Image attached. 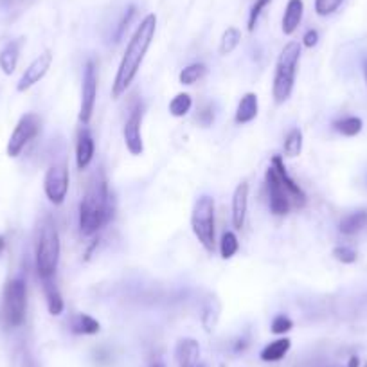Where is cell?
Wrapping results in <instances>:
<instances>
[{
    "label": "cell",
    "instance_id": "6da1fadb",
    "mask_svg": "<svg viewBox=\"0 0 367 367\" xmlns=\"http://www.w3.org/2000/svg\"><path fill=\"white\" fill-rule=\"evenodd\" d=\"M155 31H157V16L153 13H150V15H146L141 20L139 28L132 35V38H130V42L126 45V50H124L123 58H121L119 69H117L112 83L114 99H119L126 92L128 87L133 83L144 58H146L148 49H150L151 42H153Z\"/></svg>",
    "mask_w": 367,
    "mask_h": 367
},
{
    "label": "cell",
    "instance_id": "7a4b0ae2",
    "mask_svg": "<svg viewBox=\"0 0 367 367\" xmlns=\"http://www.w3.org/2000/svg\"><path fill=\"white\" fill-rule=\"evenodd\" d=\"M114 217L112 198L103 173L96 175L87 187L80 204V231L83 236H94Z\"/></svg>",
    "mask_w": 367,
    "mask_h": 367
},
{
    "label": "cell",
    "instance_id": "3957f363",
    "mask_svg": "<svg viewBox=\"0 0 367 367\" xmlns=\"http://www.w3.org/2000/svg\"><path fill=\"white\" fill-rule=\"evenodd\" d=\"M60 256H62V243H60L58 229L53 218L45 217L40 225L35 251L36 272L40 279L55 278L60 265Z\"/></svg>",
    "mask_w": 367,
    "mask_h": 367
},
{
    "label": "cell",
    "instance_id": "277c9868",
    "mask_svg": "<svg viewBox=\"0 0 367 367\" xmlns=\"http://www.w3.org/2000/svg\"><path fill=\"white\" fill-rule=\"evenodd\" d=\"M299 60H301V43L299 42H288L279 53L274 82H272V97H274L275 104L286 103L288 97L292 96Z\"/></svg>",
    "mask_w": 367,
    "mask_h": 367
},
{
    "label": "cell",
    "instance_id": "5b68a950",
    "mask_svg": "<svg viewBox=\"0 0 367 367\" xmlns=\"http://www.w3.org/2000/svg\"><path fill=\"white\" fill-rule=\"evenodd\" d=\"M28 313V285L22 278L11 279L4 286L0 305V324L6 329H15L26 322Z\"/></svg>",
    "mask_w": 367,
    "mask_h": 367
},
{
    "label": "cell",
    "instance_id": "8992f818",
    "mask_svg": "<svg viewBox=\"0 0 367 367\" xmlns=\"http://www.w3.org/2000/svg\"><path fill=\"white\" fill-rule=\"evenodd\" d=\"M191 229L197 236L198 243L207 252L217 247V220H214V198L202 195L193 205L191 213Z\"/></svg>",
    "mask_w": 367,
    "mask_h": 367
},
{
    "label": "cell",
    "instance_id": "52a82bcc",
    "mask_svg": "<svg viewBox=\"0 0 367 367\" xmlns=\"http://www.w3.org/2000/svg\"><path fill=\"white\" fill-rule=\"evenodd\" d=\"M42 130V119L36 114L29 112L26 116L20 117V121L16 123L15 130H13L11 137L8 141V155L11 159H16L20 153L23 151V148L28 146L33 139L40 133Z\"/></svg>",
    "mask_w": 367,
    "mask_h": 367
},
{
    "label": "cell",
    "instance_id": "ba28073f",
    "mask_svg": "<svg viewBox=\"0 0 367 367\" xmlns=\"http://www.w3.org/2000/svg\"><path fill=\"white\" fill-rule=\"evenodd\" d=\"M70 177L65 163H55L43 177V193L53 205H62L69 193Z\"/></svg>",
    "mask_w": 367,
    "mask_h": 367
},
{
    "label": "cell",
    "instance_id": "9c48e42d",
    "mask_svg": "<svg viewBox=\"0 0 367 367\" xmlns=\"http://www.w3.org/2000/svg\"><path fill=\"white\" fill-rule=\"evenodd\" d=\"M97 99V69L94 60H89L83 70V85H82V104H80V123L87 124L92 119L94 109Z\"/></svg>",
    "mask_w": 367,
    "mask_h": 367
},
{
    "label": "cell",
    "instance_id": "30bf717a",
    "mask_svg": "<svg viewBox=\"0 0 367 367\" xmlns=\"http://www.w3.org/2000/svg\"><path fill=\"white\" fill-rule=\"evenodd\" d=\"M265 182H267L268 190V205H270V211L275 217H285V214L290 213L292 209V198L290 195L286 193V190L283 187L281 180H279L278 173L272 166H268L267 173H265Z\"/></svg>",
    "mask_w": 367,
    "mask_h": 367
},
{
    "label": "cell",
    "instance_id": "8fae6325",
    "mask_svg": "<svg viewBox=\"0 0 367 367\" xmlns=\"http://www.w3.org/2000/svg\"><path fill=\"white\" fill-rule=\"evenodd\" d=\"M141 126H143V104L137 103L132 109L128 119L124 121L123 126V139L126 144V150L132 155L139 157L144 151V141H143V132H141Z\"/></svg>",
    "mask_w": 367,
    "mask_h": 367
},
{
    "label": "cell",
    "instance_id": "7c38bea8",
    "mask_svg": "<svg viewBox=\"0 0 367 367\" xmlns=\"http://www.w3.org/2000/svg\"><path fill=\"white\" fill-rule=\"evenodd\" d=\"M50 63H53V55H50L49 50L43 53V55H40L38 58L33 60V62L29 63L28 69L23 70L18 83H16V90H18V92H28L31 87H35L36 83L42 82L43 77H45V74L49 72Z\"/></svg>",
    "mask_w": 367,
    "mask_h": 367
},
{
    "label": "cell",
    "instance_id": "4fadbf2b",
    "mask_svg": "<svg viewBox=\"0 0 367 367\" xmlns=\"http://www.w3.org/2000/svg\"><path fill=\"white\" fill-rule=\"evenodd\" d=\"M270 166L274 168L275 173H278L279 180H281V184H283V187L286 190V193L290 195L292 204H294L295 207H305V205H306V193L302 191V187L299 186L297 182H295L294 178L288 175V171H286V168H285V160H283L281 155H274V157H272Z\"/></svg>",
    "mask_w": 367,
    "mask_h": 367
},
{
    "label": "cell",
    "instance_id": "5bb4252c",
    "mask_svg": "<svg viewBox=\"0 0 367 367\" xmlns=\"http://www.w3.org/2000/svg\"><path fill=\"white\" fill-rule=\"evenodd\" d=\"M232 225H234L236 231H241L247 220V211H248V184L247 182H241L238 184L232 195Z\"/></svg>",
    "mask_w": 367,
    "mask_h": 367
},
{
    "label": "cell",
    "instance_id": "9a60e30c",
    "mask_svg": "<svg viewBox=\"0 0 367 367\" xmlns=\"http://www.w3.org/2000/svg\"><path fill=\"white\" fill-rule=\"evenodd\" d=\"M94 153H96V144H94L92 133L89 132V128H82L77 133L76 143V166L77 170H87L90 163L94 160Z\"/></svg>",
    "mask_w": 367,
    "mask_h": 367
},
{
    "label": "cell",
    "instance_id": "2e32d148",
    "mask_svg": "<svg viewBox=\"0 0 367 367\" xmlns=\"http://www.w3.org/2000/svg\"><path fill=\"white\" fill-rule=\"evenodd\" d=\"M302 15H305V2L302 0H288L281 20V29L286 36H292L297 31V28L301 26Z\"/></svg>",
    "mask_w": 367,
    "mask_h": 367
},
{
    "label": "cell",
    "instance_id": "e0dca14e",
    "mask_svg": "<svg viewBox=\"0 0 367 367\" xmlns=\"http://www.w3.org/2000/svg\"><path fill=\"white\" fill-rule=\"evenodd\" d=\"M259 112V101L258 94L247 92L241 96L240 103H238V109H236L234 121L236 124H248L258 117Z\"/></svg>",
    "mask_w": 367,
    "mask_h": 367
},
{
    "label": "cell",
    "instance_id": "ac0fdd59",
    "mask_svg": "<svg viewBox=\"0 0 367 367\" xmlns=\"http://www.w3.org/2000/svg\"><path fill=\"white\" fill-rule=\"evenodd\" d=\"M200 356V344L195 339H182L175 349L178 367H195Z\"/></svg>",
    "mask_w": 367,
    "mask_h": 367
},
{
    "label": "cell",
    "instance_id": "d6986e66",
    "mask_svg": "<svg viewBox=\"0 0 367 367\" xmlns=\"http://www.w3.org/2000/svg\"><path fill=\"white\" fill-rule=\"evenodd\" d=\"M55 278L50 279H42L43 283V295H45V302H47V310L53 317H58L62 315L63 310H65V302H63L62 297V292L60 288L56 286V283L53 281Z\"/></svg>",
    "mask_w": 367,
    "mask_h": 367
},
{
    "label": "cell",
    "instance_id": "ffe728a7",
    "mask_svg": "<svg viewBox=\"0 0 367 367\" xmlns=\"http://www.w3.org/2000/svg\"><path fill=\"white\" fill-rule=\"evenodd\" d=\"M367 227V209H360V211H355V213L346 214L339 224L340 234L344 236H355L358 234L360 231Z\"/></svg>",
    "mask_w": 367,
    "mask_h": 367
},
{
    "label": "cell",
    "instance_id": "44dd1931",
    "mask_svg": "<svg viewBox=\"0 0 367 367\" xmlns=\"http://www.w3.org/2000/svg\"><path fill=\"white\" fill-rule=\"evenodd\" d=\"M20 45H22V40H13L0 50V69L6 76H11L16 70L20 58Z\"/></svg>",
    "mask_w": 367,
    "mask_h": 367
},
{
    "label": "cell",
    "instance_id": "7402d4cb",
    "mask_svg": "<svg viewBox=\"0 0 367 367\" xmlns=\"http://www.w3.org/2000/svg\"><path fill=\"white\" fill-rule=\"evenodd\" d=\"M290 348L292 340L288 339V336H283V339H278L274 340V342H270V344L265 346V348L261 349V353H259V356H261L263 362H279V360H283L288 355Z\"/></svg>",
    "mask_w": 367,
    "mask_h": 367
},
{
    "label": "cell",
    "instance_id": "603a6c76",
    "mask_svg": "<svg viewBox=\"0 0 367 367\" xmlns=\"http://www.w3.org/2000/svg\"><path fill=\"white\" fill-rule=\"evenodd\" d=\"M70 332L76 335H96L101 332V324L89 313H80L70 322Z\"/></svg>",
    "mask_w": 367,
    "mask_h": 367
},
{
    "label": "cell",
    "instance_id": "cb8c5ba5",
    "mask_svg": "<svg viewBox=\"0 0 367 367\" xmlns=\"http://www.w3.org/2000/svg\"><path fill=\"white\" fill-rule=\"evenodd\" d=\"M221 305L217 297H211L207 302H205L204 313H202V326L207 333L213 332L218 324V319H220Z\"/></svg>",
    "mask_w": 367,
    "mask_h": 367
},
{
    "label": "cell",
    "instance_id": "d4e9b609",
    "mask_svg": "<svg viewBox=\"0 0 367 367\" xmlns=\"http://www.w3.org/2000/svg\"><path fill=\"white\" fill-rule=\"evenodd\" d=\"M362 128H363L362 119L356 116H348V117H342V119L333 121V130L344 137L358 136V133L362 132Z\"/></svg>",
    "mask_w": 367,
    "mask_h": 367
},
{
    "label": "cell",
    "instance_id": "484cf974",
    "mask_svg": "<svg viewBox=\"0 0 367 367\" xmlns=\"http://www.w3.org/2000/svg\"><path fill=\"white\" fill-rule=\"evenodd\" d=\"M207 74V67L204 65V63H191V65L184 67V69L180 70V74H178V82L182 83V85H195L197 82H200L202 77Z\"/></svg>",
    "mask_w": 367,
    "mask_h": 367
},
{
    "label": "cell",
    "instance_id": "4316f807",
    "mask_svg": "<svg viewBox=\"0 0 367 367\" xmlns=\"http://www.w3.org/2000/svg\"><path fill=\"white\" fill-rule=\"evenodd\" d=\"M170 114L173 117H186L193 109V97L187 92H180L170 101Z\"/></svg>",
    "mask_w": 367,
    "mask_h": 367
},
{
    "label": "cell",
    "instance_id": "83f0119b",
    "mask_svg": "<svg viewBox=\"0 0 367 367\" xmlns=\"http://www.w3.org/2000/svg\"><path fill=\"white\" fill-rule=\"evenodd\" d=\"M283 151H285V157H290L295 159L299 157L302 151V132L299 128H292L288 136H286L285 144H283Z\"/></svg>",
    "mask_w": 367,
    "mask_h": 367
},
{
    "label": "cell",
    "instance_id": "f1b7e54d",
    "mask_svg": "<svg viewBox=\"0 0 367 367\" xmlns=\"http://www.w3.org/2000/svg\"><path fill=\"white\" fill-rule=\"evenodd\" d=\"M241 42V31L238 28H227L221 35L220 40V55L227 56L232 55L236 50V47L240 45Z\"/></svg>",
    "mask_w": 367,
    "mask_h": 367
},
{
    "label": "cell",
    "instance_id": "f546056e",
    "mask_svg": "<svg viewBox=\"0 0 367 367\" xmlns=\"http://www.w3.org/2000/svg\"><path fill=\"white\" fill-rule=\"evenodd\" d=\"M240 248V241H238V236L232 231H225L221 234L220 240V256L221 259H231L234 258L236 252Z\"/></svg>",
    "mask_w": 367,
    "mask_h": 367
},
{
    "label": "cell",
    "instance_id": "4dcf8cb0",
    "mask_svg": "<svg viewBox=\"0 0 367 367\" xmlns=\"http://www.w3.org/2000/svg\"><path fill=\"white\" fill-rule=\"evenodd\" d=\"M344 4V0H315L313 8L319 16H329L335 11H339L340 6Z\"/></svg>",
    "mask_w": 367,
    "mask_h": 367
},
{
    "label": "cell",
    "instance_id": "1f68e13d",
    "mask_svg": "<svg viewBox=\"0 0 367 367\" xmlns=\"http://www.w3.org/2000/svg\"><path fill=\"white\" fill-rule=\"evenodd\" d=\"M333 258H335L336 261H340V263L353 265L356 261V258H358V254H356L355 248L349 247V245H339V247L333 248Z\"/></svg>",
    "mask_w": 367,
    "mask_h": 367
},
{
    "label": "cell",
    "instance_id": "d6a6232c",
    "mask_svg": "<svg viewBox=\"0 0 367 367\" xmlns=\"http://www.w3.org/2000/svg\"><path fill=\"white\" fill-rule=\"evenodd\" d=\"M272 0H256L254 6L251 8V13H248V20H247V29L248 31H254L256 26H258V20L261 16V13L267 9V6L270 4Z\"/></svg>",
    "mask_w": 367,
    "mask_h": 367
},
{
    "label": "cell",
    "instance_id": "836d02e7",
    "mask_svg": "<svg viewBox=\"0 0 367 367\" xmlns=\"http://www.w3.org/2000/svg\"><path fill=\"white\" fill-rule=\"evenodd\" d=\"M292 328H294V321L288 315H283V313L281 315H275L270 324V332L274 335H285V333L292 332Z\"/></svg>",
    "mask_w": 367,
    "mask_h": 367
},
{
    "label": "cell",
    "instance_id": "e575fe53",
    "mask_svg": "<svg viewBox=\"0 0 367 367\" xmlns=\"http://www.w3.org/2000/svg\"><path fill=\"white\" fill-rule=\"evenodd\" d=\"M136 13H137V8L133 4L126 9V13H124L123 18H121V22H119V28H117L116 42H119V38L124 35V31H126V29L130 28V23H132V20H133V16H136Z\"/></svg>",
    "mask_w": 367,
    "mask_h": 367
},
{
    "label": "cell",
    "instance_id": "d590c367",
    "mask_svg": "<svg viewBox=\"0 0 367 367\" xmlns=\"http://www.w3.org/2000/svg\"><path fill=\"white\" fill-rule=\"evenodd\" d=\"M197 121L202 124V126H211V124L214 123V109L213 104L205 103L204 106H202L200 110H198V116H197Z\"/></svg>",
    "mask_w": 367,
    "mask_h": 367
},
{
    "label": "cell",
    "instance_id": "8d00e7d4",
    "mask_svg": "<svg viewBox=\"0 0 367 367\" xmlns=\"http://www.w3.org/2000/svg\"><path fill=\"white\" fill-rule=\"evenodd\" d=\"M319 43V31L317 29H308L302 36V45L308 47V49H313V47Z\"/></svg>",
    "mask_w": 367,
    "mask_h": 367
},
{
    "label": "cell",
    "instance_id": "74e56055",
    "mask_svg": "<svg viewBox=\"0 0 367 367\" xmlns=\"http://www.w3.org/2000/svg\"><path fill=\"white\" fill-rule=\"evenodd\" d=\"M20 367H38L28 351H20Z\"/></svg>",
    "mask_w": 367,
    "mask_h": 367
},
{
    "label": "cell",
    "instance_id": "f35d334b",
    "mask_svg": "<svg viewBox=\"0 0 367 367\" xmlns=\"http://www.w3.org/2000/svg\"><path fill=\"white\" fill-rule=\"evenodd\" d=\"M248 346L247 339H240V340H236V344H234V353H240V351H245Z\"/></svg>",
    "mask_w": 367,
    "mask_h": 367
},
{
    "label": "cell",
    "instance_id": "ab89813d",
    "mask_svg": "<svg viewBox=\"0 0 367 367\" xmlns=\"http://www.w3.org/2000/svg\"><path fill=\"white\" fill-rule=\"evenodd\" d=\"M348 367H360V358H358V356H356V355L349 356Z\"/></svg>",
    "mask_w": 367,
    "mask_h": 367
},
{
    "label": "cell",
    "instance_id": "60d3db41",
    "mask_svg": "<svg viewBox=\"0 0 367 367\" xmlns=\"http://www.w3.org/2000/svg\"><path fill=\"white\" fill-rule=\"evenodd\" d=\"M4 247H6V240H4V236H0V252L4 251Z\"/></svg>",
    "mask_w": 367,
    "mask_h": 367
},
{
    "label": "cell",
    "instance_id": "b9f144b4",
    "mask_svg": "<svg viewBox=\"0 0 367 367\" xmlns=\"http://www.w3.org/2000/svg\"><path fill=\"white\" fill-rule=\"evenodd\" d=\"M363 76H366V83H367V58L366 62H363Z\"/></svg>",
    "mask_w": 367,
    "mask_h": 367
},
{
    "label": "cell",
    "instance_id": "7bdbcfd3",
    "mask_svg": "<svg viewBox=\"0 0 367 367\" xmlns=\"http://www.w3.org/2000/svg\"><path fill=\"white\" fill-rule=\"evenodd\" d=\"M195 367H207V363H205V362H200V360H198V362L195 363Z\"/></svg>",
    "mask_w": 367,
    "mask_h": 367
},
{
    "label": "cell",
    "instance_id": "ee69618b",
    "mask_svg": "<svg viewBox=\"0 0 367 367\" xmlns=\"http://www.w3.org/2000/svg\"><path fill=\"white\" fill-rule=\"evenodd\" d=\"M151 367H166V366H164V363H160V362H157V363H153Z\"/></svg>",
    "mask_w": 367,
    "mask_h": 367
},
{
    "label": "cell",
    "instance_id": "f6af8a7d",
    "mask_svg": "<svg viewBox=\"0 0 367 367\" xmlns=\"http://www.w3.org/2000/svg\"><path fill=\"white\" fill-rule=\"evenodd\" d=\"M363 367H367V362H366V363H363Z\"/></svg>",
    "mask_w": 367,
    "mask_h": 367
}]
</instances>
